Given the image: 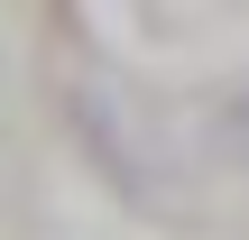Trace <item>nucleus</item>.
I'll return each mask as SVG.
<instances>
[{"label": "nucleus", "instance_id": "2", "mask_svg": "<svg viewBox=\"0 0 249 240\" xmlns=\"http://www.w3.org/2000/svg\"><path fill=\"white\" fill-rule=\"evenodd\" d=\"M213 148H222V157H240V166H249V92L231 102V111H222V120H213Z\"/></svg>", "mask_w": 249, "mask_h": 240}, {"label": "nucleus", "instance_id": "1", "mask_svg": "<svg viewBox=\"0 0 249 240\" xmlns=\"http://www.w3.org/2000/svg\"><path fill=\"white\" fill-rule=\"evenodd\" d=\"M74 139L92 148V166H102L111 185H129V194H157V185H166L148 129L129 120V102H120L111 83H74Z\"/></svg>", "mask_w": 249, "mask_h": 240}]
</instances>
